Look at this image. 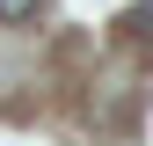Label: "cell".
<instances>
[{
	"label": "cell",
	"instance_id": "6da1fadb",
	"mask_svg": "<svg viewBox=\"0 0 153 146\" xmlns=\"http://www.w3.org/2000/svg\"><path fill=\"white\" fill-rule=\"evenodd\" d=\"M36 7H44V0H0V22H29Z\"/></svg>",
	"mask_w": 153,
	"mask_h": 146
}]
</instances>
